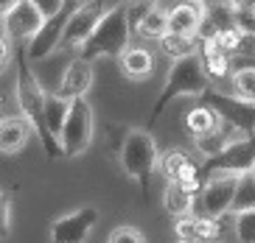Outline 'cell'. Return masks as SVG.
<instances>
[{"label":"cell","instance_id":"obj_1","mask_svg":"<svg viewBox=\"0 0 255 243\" xmlns=\"http://www.w3.org/2000/svg\"><path fill=\"white\" fill-rule=\"evenodd\" d=\"M45 95L48 92L42 89L37 73L31 70V59H28V53H25V48H23V51L17 53V81H14L17 109H20V115L31 123L34 134L39 137L45 157L56 160V157H65V151H62L59 140L51 134V129H48V123H45Z\"/></svg>","mask_w":255,"mask_h":243},{"label":"cell","instance_id":"obj_2","mask_svg":"<svg viewBox=\"0 0 255 243\" xmlns=\"http://www.w3.org/2000/svg\"><path fill=\"white\" fill-rule=\"evenodd\" d=\"M210 84H213V81L205 73L199 53L171 62L168 73H165V81H163V89H160L157 101H154V106H151V112H149V123H157L165 115V109H168L174 101H180V98H208Z\"/></svg>","mask_w":255,"mask_h":243},{"label":"cell","instance_id":"obj_3","mask_svg":"<svg viewBox=\"0 0 255 243\" xmlns=\"http://www.w3.org/2000/svg\"><path fill=\"white\" fill-rule=\"evenodd\" d=\"M129 45H132V25H129V14H127V0H124V3H115L104 11L96 31L79 48V56L87 62L121 59V53L127 51Z\"/></svg>","mask_w":255,"mask_h":243},{"label":"cell","instance_id":"obj_4","mask_svg":"<svg viewBox=\"0 0 255 243\" xmlns=\"http://www.w3.org/2000/svg\"><path fill=\"white\" fill-rule=\"evenodd\" d=\"M157 160H160V148H157L154 134L149 129H129L127 140L121 146L118 162L124 168V173L132 182H137L143 196H149V184H151L154 170H157Z\"/></svg>","mask_w":255,"mask_h":243},{"label":"cell","instance_id":"obj_5","mask_svg":"<svg viewBox=\"0 0 255 243\" xmlns=\"http://www.w3.org/2000/svg\"><path fill=\"white\" fill-rule=\"evenodd\" d=\"M93 134H96V115H93V106L87 98H76L70 101L68 118L62 126L59 143L65 157H82L93 143Z\"/></svg>","mask_w":255,"mask_h":243},{"label":"cell","instance_id":"obj_6","mask_svg":"<svg viewBox=\"0 0 255 243\" xmlns=\"http://www.w3.org/2000/svg\"><path fill=\"white\" fill-rule=\"evenodd\" d=\"M241 182L244 176L239 173H213L205 179V187L199 193V207L202 215H213V218H225L227 213L236 210V199H239Z\"/></svg>","mask_w":255,"mask_h":243},{"label":"cell","instance_id":"obj_7","mask_svg":"<svg viewBox=\"0 0 255 243\" xmlns=\"http://www.w3.org/2000/svg\"><path fill=\"white\" fill-rule=\"evenodd\" d=\"M79 6L76 0H68L65 6L56 11V14L45 17L42 28L31 37V42H25V53H28L31 62H39V59H48L53 51H59L62 37H65V28H68V20L73 14V8Z\"/></svg>","mask_w":255,"mask_h":243},{"label":"cell","instance_id":"obj_8","mask_svg":"<svg viewBox=\"0 0 255 243\" xmlns=\"http://www.w3.org/2000/svg\"><path fill=\"white\" fill-rule=\"evenodd\" d=\"M107 3L104 0H82L79 6L73 8V14L68 20V28H65V37H62L59 51H79L87 37L96 31L98 20L104 17Z\"/></svg>","mask_w":255,"mask_h":243},{"label":"cell","instance_id":"obj_9","mask_svg":"<svg viewBox=\"0 0 255 243\" xmlns=\"http://www.w3.org/2000/svg\"><path fill=\"white\" fill-rule=\"evenodd\" d=\"M255 168V137L230 146L219 157H210L202 162V176H213V173H239V176H250Z\"/></svg>","mask_w":255,"mask_h":243},{"label":"cell","instance_id":"obj_10","mask_svg":"<svg viewBox=\"0 0 255 243\" xmlns=\"http://www.w3.org/2000/svg\"><path fill=\"white\" fill-rule=\"evenodd\" d=\"M98 227V207L87 204L73 213L59 215L51 224V241L53 243H84L90 232Z\"/></svg>","mask_w":255,"mask_h":243},{"label":"cell","instance_id":"obj_11","mask_svg":"<svg viewBox=\"0 0 255 243\" xmlns=\"http://www.w3.org/2000/svg\"><path fill=\"white\" fill-rule=\"evenodd\" d=\"M42 22H45V14H42L31 0H20V3L0 20V25H3V34H6L11 42H31V37L42 28Z\"/></svg>","mask_w":255,"mask_h":243},{"label":"cell","instance_id":"obj_12","mask_svg":"<svg viewBox=\"0 0 255 243\" xmlns=\"http://www.w3.org/2000/svg\"><path fill=\"white\" fill-rule=\"evenodd\" d=\"M208 101L219 109V115L227 120V123L244 129L247 134H255V103L241 101L236 95H225V92H208Z\"/></svg>","mask_w":255,"mask_h":243},{"label":"cell","instance_id":"obj_13","mask_svg":"<svg viewBox=\"0 0 255 243\" xmlns=\"http://www.w3.org/2000/svg\"><path fill=\"white\" fill-rule=\"evenodd\" d=\"M93 79H96V73H93V62L76 56V59H70V65L65 67L56 92H59L62 98H68V101L87 98V92H90V87H93Z\"/></svg>","mask_w":255,"mask_h":243},{"label":"cell","instance_id":"obj_14","mask_svg":"<svg viewBox=\"0 0 255 243\" xmlns=\"http://www.w3.org/2000/svg\"><path fill=\"white\" fill-rule=\"evenodd\" d=\"M247 137H253V134H247L244 129H239V126L227 123V120H222V126L219 129H213L210 134H205V137H196L194 140V148L196 154H202L205 160H210V157H219L222 151H227L230 146H236V143L247 140Z\"/></svg>","mask_w":255,"mask_h":243},{"label":"cell","instance_id":"obj_15","mask_svg":"<svg viewBox=\"0 0 255 243\" xmlns=\"http://www.w3.org/2000/svg\"><path fill=\"white\" fill-rule=\"evenodd\" d=\"M205 6L194 3V0H177L174 6H168V31L171 34H185V37H196V31L202 25Z\"/></svg>","mask_w":255,"mask_h":243},{"label":"cell","instance_id":"obj_16","mask_svg":"<svg viewBox=\"0 0 255 243\" xmlns=\"http://www.w3.org/2000/svg\"><path fill=\"white\" fill-rule=\"evenodd\" d=\"M31 123L23 115H6L0 118V154H17L23 151L25 143L31 140Z\"/></svg>","mask_w":255,"mask_h":243},{"label":"cell","instance_id":"obj_17","mask_svg":"<svg viewBox=\"0 0 255 243\" xmlns=\"http://www.w3.org/2000/svg\"><path fill=\"white\" fill-rule=\"evenodd\" d=\"M199 59L210 81H225L233 73V56L216 42V39H202L199 42Z\"/></svg>","mask_w":255,"mask_h":243},{"label":"cell","instance_id":"obj_18","mask_svg":"<svg viewBox=\"0 0 255 243\" xmlns=\"http://www.w3.org/2000/svg\"><path fill=\"white\" fill-rule=\"evenodd\" d=\"M118 62H121L124 76L132 81H143L154 73V53L149 48H143V45H129L127 51L121 53Z\"/></svg>","mask_w":255,"mask_h":243},{"label":"cell","instance_id":"obj_19","mask_svg":"<svg viewBox=\"0 0 255 243\" xmlns=\"http://www.w3.org/2000/svg\"><path fill=\"white\" fill-rule=\"evenodd\" d=\"M222 115H219V109L213 106V103H196V106H191V109L185 112V132L191 134V140H196V137H205V134H210L213 129H219L222 126Z\"/></svg>","mask_w":255,"mask_h":243},{"label":"cell","instance_id":"obj_20","mask_svg":"<svg viewBox=\"0 0 255 243\" xmlns=\"http://www.w3.org/2000/svg\"><path fill=\"white\" fill-rule=\"evenodd\" d=\"M196 196H191V193L182 187V184L177 182H165V190H163V210L168 215H174V218H182V215H191L196 207Z\"/></svg>","mask_w":255,"mask_h":243},{"label":"cell","instance_id":"obj_21","mask_svg":"<svg viewBox=\"0 0 255 243\" xmlns=\"http://www.w3.org/2000/svg\"><path fill=\"white\" fill-rule=\"evenodd\" d=\"M163 34H168V8L157 3V6H151L149 11H146V17L135 25V37L157 42Z\"/></svg>","mask_w":255,"mask_h":243},{"label":"cell","instance_id":"obj_22","mask_svg":"<svg viewBox=\"0 0 255 243\" xmlns=\"http://www.w3.org/2000/svg\"><path fill=\"white\" fill-rule=\"evenodd\" d=\"M157 48L163 56H168L171 62L177 59H185V56H194V53H199V39L196 37H185V34H163V37L157 39Z\"/></svg>","mask_w":255,"mask_h":243},{"label":"cell","instance_id":"obj_23","mask_svg":"<svg viewBox=\"0 0 255 243\" xmlns=\"http://www.w3.org/2000/svg\"><path fill=\"white\" fill-rule=\"evenodd\" d=\"M68 109H70V101L68 98H62L59 92H48L45 95V123H48V129H51V134L56 137V140H59V134H62V126H65V118H68Z\"/></svg>","mask_w":255,"mask_h":243},{"label":"cell","instance_id":"obj_24","mask_svg":"<svg viewBox=\"0 0 255 243\" xmlns=\"http://www.w3.org/2000/svg\"><path fill=\"white\" fill-rule=\"evenodd\" d=\"M194 160V157L182 151V148H168V151H160V160H157V170L163 173L165 182H177L188 162Z\"/></svg>","mask_w":255,"mask_h":243},{"label":"cell","instance_id":"obj_25","mask_svg":"<svg viewBox=\"0 0 255 243\" xmlns=\"http://www.w3.org/2000/svg\"><path fill=\"white\" fill-rule=\"evenodd\" d=\"M230 87H233V95L236 98L255 103V65L236 67L230 73Z\"/></svg>","mask_w":255,"mask_h":243},{"label":"cell","instance_id":"obj_26","mask_svg":"<svg viewBox=\"0 0 255 243\" xmlns=\"http://www.w3.org/2000/svg\"><path fill=\"white\" fill-rule=\"evenodd\" d=\"M233 235L239 243H255V207L233 210Z\"/></svg>","mask_w":255,"mask_h":243},{"label":"cell","instance_id":"obj_27","mask_svg":"<svg viewBox=\"0 0 255 243\" xmlns=\"http://www.w3.org/2000/svg\"><path fill=\"white\" fill-rule=\"evenodd\" d=\"M174 238H177V243H191V241H199L196 213L182 215V218H174Z\"/></svg>","mask_w":255,"mask_h":243},{"label":"cell","instance_id":"obj_28","mask_svg":"<svg viewBox=\"0 0 255 243\" xmlns=\"http://www.w3.org/2000/svg\"><path fill=\"white\" fill-rule=\"evenodd\" d=\"M196 227H199V241H205V243H219L222 241V218L196 215Z\"/></svg>","mask_w":255,"mask_h":243},{"label":"cell","instance_id":"obj_29","mask_svg":"<svg viewBox=\"0 0 255 243\" xmlns=\"http://www.w3.org/2000/svg\"><path fill=\"white\" fill-rule=\"evenodd\" d=\"M233 28L241 37H253L255 34V8H233Z\"/></svg>","mask_w":255,"mask_h":243},{"label":"cell","instance_id":"obj_30","mask_svg":"<svg viewBox=\"0 0 255 243\" xmlns=\"http://www.w3.org/2000/svg\"><path fill=\"white\" fill-rule=\"evenodd\" d=\"M107 243H146V238H143V232H140L137 227L121 224V227H115L113 232H110Z\"/></svg>","mask_w":255,"mask_h":243},{"label":"cell","instance_id":"obj_31","mask_svg":"<svg viewBox=\"0 0 255 243\" xmlns=\"http://www.w3.org/2000/svg\"><path fill=\"white\" fill-rule=\"evenodd\" d=\"M11 235V193L0 187V241Z\"/></svg>","mask_w":255,"mask_h":243},{"label":"cell","instance_id":"obj_32","mask_svg":"<svg viewBox=\"0 0 255 243\" xmlns=\"http://www.w3.org/2000/svg\"><path fill=\"white\" fill-rule=\"evenodd\" d=\"M216 42L225 48L227 53H230L233 59L239 56V51H241V34L236 28H225V31H219L216 34Z\"/></svg>","mask_w":255,"mask_h":243},{"label":"cell","instance_id":"obj_33","mask_svg":"<svg viewBox=\"0 0 255 243\" xmlns=\"http://www.w3.org/2000/svg\"><path fill=\"white\" fill-rule=\"evenodd\" d=\"M154 6V3H146V0H127V14H129V25H132V34H135V25L146 17V11Z\"/></svg>","mask_w":255,"mask_h":243},{"label":"cell","instance_id":"obj_34","mask_svg":"<svg viewBox=\"0 0 255 243\" xmlns=\"http://www.w3.org/2000/svg\"><path fill=\"white\" fill-rule=\"evenodd\" d=\"M127 132H129V129H124V126H118V123L107 126V146L113 148L115 157L121 154V146H124V140H127Z\"/></svg>","mask_w":255,"mask_h":243},{"label":"cell","instance_id":"obj_35","mask_svg":"<svg viewBox=\"0 0 255 243\" xmlns=\"http://www.w3.org/2000/svg\"><path fill=\"white\" fill-rule=\"evenodd\" d=\"M8 62H11V39L3 34V28H0V76L8 70Z\"/></svg>","mask_w":255,"mask_h":243},{"label":"cell","instance_id":"obj_36","mask_svg":"<svg viewBox=\"0 0 255 243\" xmlns=\"http://www.w3.org/2000/svg\"><path fill=\"white\" fill-rule=\"evenodd\" d=\"M31 3H34V6H37L45 17H51V14H56V11L68 3V0H31Z\"/></svg>","mask_w":255,"mask_h":243},{"label":"cell","instance_id":"obj_37","mask_svg":"<svg viewBox=\"0 0 255 243\" xmlns=\"http://www.w3.org/2000/svg\"><path fill=\"white\" fill-rule=\"evenodd\" d=\"M239 56H244V59H255V34H253V37H241Z\"/></svg>","mask_w":255,"mask_h":243},{"label":"cell","instance_id":"obj_38","mask_svg":"<svg viewBox=\"0 0 255 243\" xmlns=\"http://www.w3.org/2000/svg\"><path fill=\"white\" fill-rule=\"evenodd\" d=\"M17 3H20V0H0V20H3V17L17 6Z\"/></svg>","mask_w":255,"mask_h":243},{"label":"cell","instance_id":"obj_39","mask_svg":"<svg viewBox=\"0 0 255 243\" xmlns=\"http://www.w3.org/2000/svg\"><path fill=\"white\" fill-rule=\"evenodd\" d=\"M233 8H255V0H230Z\"/></svg>","mask_w":255,"mask_h":243},{"label":"cell","instance_id":"obj_40","mask_svg":"<svg viewBox=\"0 0 255 243\" xmlns=\"http://www.w3.org/2000/svg\"><path fill=\"white\" fill-rule=\"evenodd\" d=\"M194 3H213V0H194Z\"/></svg>","mask_w":255,"mask_h":243},{"label":"cell","instance_id":"obj_41","mask_svg":"<svg viewBox=\"0 0 255 243\" xmlns=\"http://www.w3.org/2000/svg\"><path fill=\"white\" fill-rule=\"evenodd\" d=\"M250 179H253V184H255V168H253V173H250Z\"/></svg>","mask_w":255,"mask_h":243},{"label":"cell","instance_id":"obj_42","mask_svg":"<svg viewBox=\"0 0 255 243\" xmlns=\"http://www.w3.org/2000/svg\"><path fill=\"white\" fill-rule=\"evenodd\" d=\"M146 3H154V6H157V3H160V0H146Z\"/></svg>","mask_w":255,"mask_h":243},{"label":"cell","instance_id":"obj_43","mask_svg":"<svg viewBox=\"0 0 255 243\" xmlns=\"http://www.w3.org/2000/svg\"><path fill=\"white\" fill-rule=\"evenodd\" d=\"M191 243H205V241H191Z\"/></svg>","mask_w":255,"mask_h":243},{"label":"cell","instance_id":"obj_44","mask_svg":"<svg viewBox=\"0 0 255 243\" xmlns=\"http://www.w3.org/2000/svg\"><path fill=\"white\" fill-rule=\"evenodd\" d=\"M253 137H255V134H253Z\"/></svg>","mask_w":255,"mask_h":243}]
</instances>
